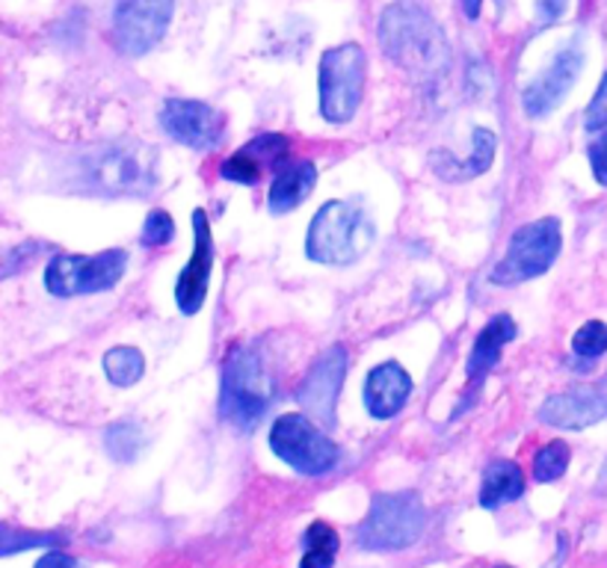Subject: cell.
<instances>
[{"instance_id": "obj_1", "label": "cell", "mask_w": 607, "mask_h": 568, "mask_svg": "<svg viewBox=\"0 0 607 568\" xmlns=\"http://www.w3.org/2000/svg\"><path fill=\"white\" fill-rule=\"evenodd\" d=\"M382 54L415 83L433 86L451 69V45L433 12L418 0H394L380 16Z\"/></svg>"}, {"instance_id": "obj_2", "label": "cell", "mask_w": 607, "mask_h": 568, "mask_svg": "<svg viewBox=\"0 0 607 568\" xmlns=\"http://www.w3.org/2000/svg\"><path fill=\"white\" fill-rule=\"evenodd\" d=\"M276 376L258 343L237 347L223 368V391H219V415L235 424L240 433L258 426L267 409L276 400Z\"/></svg>"}, {"instance_id": "obj_3", "label": "cell", "mask_w": 607, "mask_h": 568, "mask_svg": "<svg viewBox=\"0 0 607 568\" xmlns=\"http://www.w3.org/2000/svg\"><path fill=\"white\" fill-rule=\"evenodd\" d=\"M377 244V223L359 199L327 202L315 214L306 235V255L315 264L350 267Z\"/></svg>"}, {"instance_id": "obj_4", "label": "cell", "mask_w": 607, "mask_h": 568, "mask_svg": "<svg viewBox=\"0 0 607 568\" xmlns=\"http://www.w3.org/2000/svg\"><path fill=\"white\" fill-rule=\"evenodd\" d=\"M90 184L101 196L143 199L157 187V154L145 143H113L90 157Z\"/></svg>"}, {"instance_id": "obj_5", "label": "cell", "mask_w": 607, "mask_h": 568, "mask_svg": "<svg viewBox=\"0 0 607 568\" xmlns=\"http://www.w3.org/2000/svg\"><path fill=\"white\" fill-rule=\"evenodd\" d=\"M364 78H368V56L362 45L347 42V45L329 48L320 56V116L332 125H347L359 113L364 95Z\"/></svg>"}, {"instance_id": "obj_6", "label": "cell", "mask_w": 607, "mask_h": 568, "mask_svg": "<svg viewBox=\"0 0 607 568\" xmlns=\"http://www.w3.org/2000/svg\"><path fill=\"white\" fill-rule=\"evenodd\" d=\"M560 249V219H534V223H527L513 235L504 258L490 272V281L498 288H516V285H525L531 279H539L543 272L552 270Z\"/></svg>"}, {"instance_id": "obj_7", "label": "cell", "mask_w": 607, "mask_h": 568, "mask_svg": "<svg viewBox=\"0 0 607 568\" xmlns=\"http://www.w3.org/2000/svg\"><path fill=\"white\" fill-rule=\"evenodd\" d=\"M426 530V509L421 497L412 492L377 495L371 513L356 530V539L364 550H403L412 548Z\"/></svg>"}, {"instance_id": "obj_8", "label": "cell", "mask_w": 607, "mask_h": 568, "mask_svg": "<svg viewBox=\"0 0 607 568\" xmlns=\"http://www.w3.org/2000/svg\"><path fill=\"white\" fill-rule=\"evenodd\" d=\"M270 451L302 477H320L341 459L338 444L309 415H281L270 430Z\"/></svg>"}, {"instance_id": "obj_9", "label": "cell", "mask_w": 607, "mask_h": 568, "mask_svg": "<svg viewBox=\"0 0 607 568\" xmlns=\"http://www.w3.org/2000/svg\"><path fill=\"white\" fill-rule=\"evenodd\" d=\"M127 270L125 249L99 255H56L45 267V288L54 297H83L116 288Z\"/></svg>"}, {"instance_id": "obj_10", "label": "cell", "mask_w": 607, "mask_h": 568, "mask_svg": "<svg viewBox=\"0 0 607 568\" xmlns=\"http://www.w3.org/2000/svg\"><path fill=\"white\" fill-rule=\"evenodd\" d=\"M175 0H119L113 10V39L127 56H143L166 37Z\"/></svg>"}, {"instance_id": "obj_11", "label": "cell", "mask_w": 607, "mask_h": 568, "mask_svg": "<svg viewBox=\"0 0 607 568\" xmlns=\"http://www.w3.org/2000/svg\"><path fill=\"white\" fill-rule=\"evenodd\" d=\"M161 127L175 143L187 148H217L226 134V118L205 101L196 99H166L161 107Z\"/></svg>"}, {"instance_id": "obj_12", "label": "cell", "mask_w": 607, "mask_h": 568, "mask_svg": "<svg viewBox=\"0 0 607 568\" xmlns=\"http://www.w3.org/2000/svg\"><path fill=\"white\" fill-rule=\"evenodd\" d=\"M347 376V350L341 343L329 347L320 355L297 389V403L306 409V415L320 421L323 426L336 424V403L338 394L344 389Z\"/></svg>"}, {"instance_id": "obj_13", "label": "cell", "mask_w": 607, "mask_h": 568, "mask_svg": "<svg viewBox=\"0 0 607 568\" xmlns=\"http://www.w3.org/2000/svg\"><path fill=\"white\" fill-rule=\"evenodd\" d=\"M580 69H584V51L580 45H566L560 48L554 60L548 63L543 74H536L534 81L527 83L525 92H522V107L531 118H545L548 113L560 107L566 95L572 92V86L578 83Z\"/></svg>"}, {"instance_id": "obj_14", "label": "cell", "mask_w": 607, "mask_h": 568, "mask_svg": "<svg viewBox=\"0 0 607 568\" xmlns=\"http://www.w3.org/2000/svg\"><path fill=\"white\" fill-rule=\"evenodd\" d=\"M607 417V373L596 382H584L569 391H560L543 403L539 421L557 430H587Z\"/></svg>"}, {"instance_id": "obj_15", "label": "cell", "mask_w": 607, "mask_h": 568, "mask_svg": "<svg viewBox=\"0 0 607 568\" xmlns=\"http://www.w3.org/2000/svg\"><path fill=\"white\" fill-rule=\"evenodd\" d=\"M193 235H196V244H193L191 261H187V267L178 276V285H175V302L182 308V314L187 317L199 314V308L205 306L210 270H214V237H210L208 214L202 208L193 210Z\"/></svg>"}, {"instance_id": "obj_16", "label": "cell", "mask_w": 607, "mask_h": 568, "mask_svg": "<svg viewBox=\"0 0 607 568\" xmlns=\"http://www.w3.org/2000/svg\"><path fill=\"white\" fill-rule=\"evenodd\" d=\"M362 394L368 415L377 421H391L407 406L409 394H412V376L407 368H400V361H382L380 368L368 373Z\"/></svg>"}, {"instance_id": "obj_17", "label": "cell", "mask_w": 607, "mask_h": 568, "mask_svg": "<svg viewBox=\"0 0 607 568\" xmlns=\"http://www.w3.org/2000/svg\"><path fill=\"white\" fill-rule=\"evenodd\" d=\"M495 152H498V136L492 134L490 127H474L472 154L465 161H456L451 152L435 148V152H430V169L447 184H465V180L477 178L490 169Z\"/></svg>"}, {"instance_id": "obj_18", "label": "cell", "mask_w": 607, "mask_h": 568, "mask_svg": "<svg viewBox=\"0 0 607 568\" xmlns=\"http://www.w3.org/2000/svg\"><path fill=\"white\" fill-rule=\"evenodd\" d=\"M518 334L516 323L510 314L492 317L490 323L483 326L477 341H474L472 352H469V364H465V373H469V385H481L483 379L490 376L492 370L498 368L501 350L507 347L513 338Z\"/></svg>"}, {"instance_id": "obj_19", "label": "cell", "mask_w": 607, "mask_h": 568, "mask_svg": "<svg viewBox=\"0 0 607 568\" xmlns=\"http://www.w3.org/2000/svg\"><path fill=\"white\" fill-rule=\"evenodd\" d=\"M315 184H318V169H315V163H288V166L272 178L267 208H270V214H276V217L290 214V210L299 208V205L315 193Z\"/></svg>"}, {"instance_id": "obj_20", "label": "cell", "mask_w": 607, "mask_h": 568, "mask_svg": "<svg viewBox=\"0 0 607 568\" xmlns=\"http://www.w3.org/2000/svg\"><path fill=\"white\" fill-rule=\"evenodd\" d=\"M525 492V474L513 459H495L486 465L481 483V506L483 509H498L513 504Z\"/></svg>"}, {"instance_id": "obj_21", "label": "cell", "mask_w": 607, "mask_h": 568, "mask_svg": "<svg viewBox=\"0 0 607 568\" xmlns=\"http://www.w3.org/2000/svg\"><path fill=\"white\" fill-rule=\"evenodd\" d=\"M306 554L299 559V568H332L338 554V533L327 521H315L302 536Z\"/></svg>"}, {"instance_id": "obj_22", "label": "cell", "mask_w": 607, "mask_h": 568, "mask_svg": "<svg viewBox=\"0 0 607 568\" xmlns=\"http://www.w3.org/2000/svg\"><path fill=\"white\" fill-rule=\"evenodd\" d=\"M104 373L113 385L119 389H131L136 385L145 373V359L143 352L134 350V347H116L104 355Z\"/></svg>"}, {"instance_id": "obj_23", "label": "cell", "mask_w": 607, "mask_h": 568, "mask_svg": "<svg viewBox=\"0 0 607 568\" xmlns=\"http://www.w3.org/2000/svg\"><path fill=\"white\" fill-rule=\"evenodd\" d=\"M104 447L116 462H134L143 451V430L131 421H119V424L107 426Z\"/></svg>"}, {"instance_id": "obj_24", "label": "cell", "mask_w": 607, "mask_h": 568, "mask_svg": "<svg viewBox=\"0 0 607 568\" xmlns=\"http://www.w3.org/2000/svg\"><path fill=\"white\" fill-rule=\"evenodd\" d=\"M60 536L56 533H39V530H21V527H10V524L0 521V557H12L21 550L48 548L56 545Z\"/></svg>"}, {"instance_id": "obj_25", "label": "cell", "mask_w": 607, "mask_h": 568, "mask_svg": "<svg viewBox=\"0 0 607 568\" xmlns=\"http://www.w3.org/2000/svg\"><path fill=\"white\" fill-rule=\"evenodd\" d=\"M572 447L566 442H548L545 447H539L534 456V477L539 483H554L560 479L569 468Z\"/></svg>"}, {"instance_id": "obj_26", "label": "cell", "mask_w": 607, "mask_h": 568, "mask_svg": "<svg viewBox=\"0 0 607 568\" xmlns=\"http://www.w3.org/2000/svg\"><path fill=\"white\" fill-rule=\"evenodd\" d=\"M572 352L584 361H596L607 352V326L601 320H589L572 338Z\"/></svg>"}, {"instance_id": "obj_27", "label": "cell", "mask_w": 607, "mask_h": 568, "mask_svg": "<svg viewBox=\"0 0 607 568\" xmlns=\"http://www.w3.org/2000/svg\"><path fill=\"white\" fill-rule=\"evenodd\" d=\"M219 175L232 180V184H258V178H261V163L255 161L246 148H240V152L219 163Z\"/></svg>"}, {"instance_id": "obj_28", "label": "cell", "mask_w": 607, "mask_h": 568, "mask_svg": "<svg viewBox=\"0 0 607 568\" xmlns=\"http://www.w3.org/2000/svg\"><path fill=\"white\" fill-rule=\"evenodd\" d=\"M173 237H175V223L166 210L157 208L145 217L143 231H140V244H143L145 249H155V246L169 244Z\"/></svg>"}, {"instance_id": "obj_29", "label": "cell", "mask_w": 607, "mask_h": 568, "mask_svg": "<svg viewBox=\"0 0 607 568\" xmlns=\"http://www.w3.org/2000/svg\"><path fill=\"white\" fill-rule=\"evenodd\" d=\"M246 152L253 154L255 161L261 163V166H276V163H281L285 157H288L290 143H288V136L264 134V136H258V140H253V143L246 145Z\"/></svg>"}, {"instance_id": "obj_30", "label": "cell", "mask_w": 607, "mask_h": 568, "mask_svg": "<svg viewBox=\"0 0 607 568\" xmlns=\"http://www.w3.org/2000/svg\"><path fill=\"white\" fill-rule=\"evenodd\" d=\"M42 252V244H24L16 246V249H0V279H7V276H16L19 270H24L30 261H33V255Z\"/></svg>"}, {"instance_id": "obj_31", "label": "cell", "mask_w": 607, "mask_h": 568, "mask_svg": "<svg viewBox=\"0 0 607 568\" xmlns=\"http://www.w3.org/2000/svg\"><path fill=\"white\" fill-rule=\"evenodd\" d=\"M587 157L589 166H593V178H596L601 187H607V127L596 131V136L589 140Z\"/></svg>"}, {"instance_id": "obj_32", "label": "cell", "mask_w": 607, "mask_h": 568, "mask_svg": "<svg viewBox=\"0 0 607 568\" xmlns=\"http://www.w3.org/2000/svg\"><path fill=\"white\" fill-rule=\"evenodd\" d=\"M584 127L593 131V134L601 131V127H607V72L605 78H601V83H598L593 101H589L587 113H584Z\"/></svg>"}, {"instance_id": "obj_33", "label": "cell", "mask_w": 607, "mask_h": 568, "mask_svg": "<svg viewBox=\"0 0 607 568\" xmlns=\"http://www.w3.org/2000/svg\"><path fill=\"white\" fill-rule=\"evenodd\" d=\"M566 3L569 0H536V16H539V24L543 28H552L554 21L560 19L566 12Z\"/></svg>"}, {"instance_id": "obj_34", "label": "cell", "mask_w": 607, "mask_h": 568, "mask_svg": "<svg viewBox=\"0 0 607 568\" xmlns=\"http://www.w3.org/2000/svg\"><path fill=\"white\" fill-rule=\"evenodd\" d=\"M37 568H81V562L63 554V550H48L45 557L37 562Z\"/></svg>"}, {"instance_id": "obj_35", "label": "cell", "mask_w": 607, "mask_h": 568, "mask_svg": "<svg viewBox=\"0 0 607 568\" xmlns=\"http://www.w3.org/2000/svg\"><path fill=\"white\" fill-rule=\"evenodd\" d=\"M481 3L483 0H463V12L469 21L481 19Z\"/></svg>"}, {"instance_id": "obj_36", "label": "cell", "mask_w": 607, "mask_h": 568, "mask_svg": "<svg viewBox=\"0 0 607 568\" xmlns=\"http://www.w3.org/2000/svg\"><path fill=\"white\" fill-rule=\"evenodd\" d=\"M598 495H607V462L601 465V474H598V486H596Z\"/></svg>"}]
</instances>
